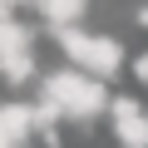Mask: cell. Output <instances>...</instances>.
Here are the masks:
<instances>
[{"label": "cell", "mask_w": 148, "mask_h": 148, "mask_svg": "<svg viewBox=\"0 0 148 148\" xmlns=\"http://www.w3.org/2000/svg\"><path fill=\"white\" fill-rule=\"evenodd\" d=\"M40 94L54 99V104L64 109V119L79 123V128L109 119V104H114L109 79H99V74H89V69H79V64H59V69H49L45 79H40Z\"/></svg>", "instance_id": "1"}, {"label": "cell", "mask_w": 148, "mask_h": 148, "mask_svg": "<svg viewBox=\"0 0 148 148\" xmlns=\"http://www.w3.org/2000/svg\"><path fill=\"white\" fill-rule=\"evenodd\" d=\"M49 40L64 54V64H79V69L99 74V79H109V84L133 64L119 35H104V30H89V25H49Z\"/></svg>", "instance_id": "2"}, {"label": "cell", "mask_w": 148, "mask_h": 148, "mask_svg": "<svg viewBox=\"0 0 148 148\" xmlns=\"http://www.w3.org/2000/svg\"><path fill=\"white\" fill-rule=\"evenodd\" d=\"M109 128L119 148H148V104L133 94H114L109 104Z\"/></svg>", "instance_id": "3"}, {"label": "cell", "mask_w": 148, "mask_h": 148, "mask_svg": "<svg viewBox=\"0 0 148 148\" xmlns=\"http://www.w3.org/2000/svg\"><path fill=\"white\" fill-rule=\"evenodd\" d=\"M35 133H40V123H35V99H20V94L0 99V148H30Z\"/></svg>", "instance_id": "4"}, {"label": "cell", "mask_w": 148, "mask_h": 148, "mask_svg": "<svg viewBox=\"0 0 148 148\" xmlns=\"http://www.w3.org/2000/svg\"><path fill=\"white\" fill-rule=\"evenodd\" d=\"M0 79H5V89H10V94H20V89L40 84V79H45V69H40L35 49H20V54H0Z\"/></svg>", "instance_id": "5"}, {"label": "cell", "mask_w": 148, "mask_h": 148, "mask_svg": "<svg viewBox=\"0 0 148 148\" xmlns=\"http://www.w3.org/2000/svg\"><path fill=\"white\" fill-rule=\"evenodd\" d=\"M35 25L20 20L15 10H0V54H20V49H35Z\"/></svg>", "instance_id": "6"}, {"label": "cell", "mask_w": 148, "mask_h": 148, "mask_svg": "<svg viewBox=\"0 0 148 148\" xmlns=\"http://www.w3.org/2000/svg\"><path fill=\"white\" fill-rule=\"evenodd\" d=\"M35 10H40L45 25H84L94 0H35Z\"/></svg>", "instance_id": "7"}, {"label": "cell", "mask_w": 148, "mask_h": 148, "mask_svg": "<svg viewBox=\"0 0 148 148\" xmlns=\"http://www.w3.org/2000/svg\"><path fill=\"white\" fill-rule=\"evenodd\" d=\"M128 74H133V84H138V89H148V49H138V54H133Z\"/></svg>", "instance_id": "8"}, {"label": "cell", "mask_w": 148, "mask_h": 148, "mask_svg": "<svg viewBox=\"0 0 148 148\" xmlns=\"http://www.w3.org/2000/svg\"><path fill=\"white\" fill-rule=\"evenodd\" d=\"M35 143H40V148H64V128H40Z\"/></svg>", "instance_id": "9"}, {"label": "cell", "mask_w": 148, "mask_h": 148, "mask_svg": "<svg viewBox=\"0 0 148 148\" xmlns=\"http://www.w3.org/2000/svg\"><path fill=\"white\" fill-rule=\"evenodd\" d=\"M25 5H35V0H0V10H15V15H20Z\"/></svg>", "instance_id": "10"}, {"label": "cell", "mask_w": 148, "mask_h": 148, "mask_svg": "<svg viewBox=\"0 0 148 148\" xmlns=\"http://www.w3.org/2000/svg\"><path fill=\"white\" fill-rule=\"evenodd\" d=\"M133 25H138V30H148V5H138V10H133Z\"/></svg>", "instance_id": "11"}]
</instances>
